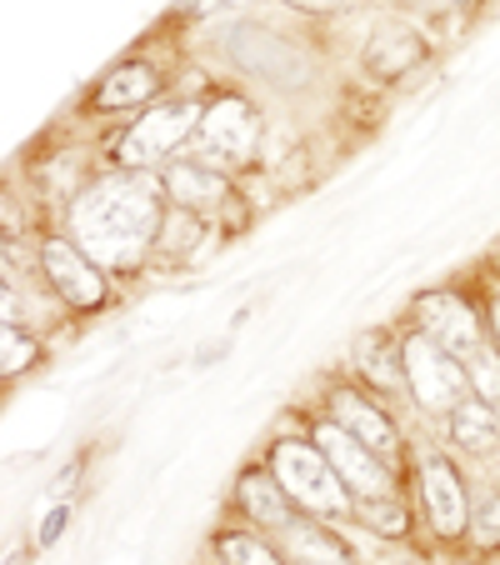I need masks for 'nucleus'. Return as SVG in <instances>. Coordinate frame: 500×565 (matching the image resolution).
Masks as SVG:
<instances>
[{
	"label": "nucleus",
	"instance_id": "obj_5",
	"mask_svg": "<svg viewBox=\"0 0 500 565\" xmlns=\"http://www.w3.org/2000/svg\"><path fill=\"white\" fill-rule=\"evenodd\" d=\"M225 51H231L235 65H245L251 75H260V81H270V86H306V55L296 51V45L286 41V35L266 31V25H251V21H235L231 31H225Z\"/></svg>",
	"mask_w": 500,
	"mask_h": 565
},
{
	"label": "nucleus",
	"instance_id": "obj_15",
	"mask_svg": "<svg viewBox=\"0 0 500 565\" xmlns=\"http://www.w3.org/2000/svg\"><path fill=\"white\" fill-rule=\"evenodd\" d=\"M156 90H160L156 65L126 61V65H116V71L100 81V90H96V100H91V106H96V110H140L146 100H156Z\"/></svg>",
	"mask_w": 500,
	"mask_h": 565
},
{
	"label": "nucleus",
	"instance_id": "obj_2",
	"mask_svg": "<svg viewBox=\"0 0 500 565\" xmlns=\"http://www.w3.org/2000/svg\"><path fill=\"white\" fill-rule=\"evenodd\" d=\"M270 476L286 486V495L310 515H345L355 511V495L345 491V480L326 460L316 440H280L270 450Z\"/></svg>",
	"mask_w": 500,
	"mask_h": 565
},
{
	"label": "nucleus",
	"instance_id": "obj_16",
	"mask_svg": "<svg viewBox=\"0 0 500 565\" xmlns=\"http://www.w3.org/2000/svg\"><path fill=\"white\" fill-rule=\"evenodd\" d=\"M235 501H241V511L251 515L256 525H266V531H286L290 525V495L286 486H280L276 476H260V470H251V476H241V486H235Z\"/></svg>",
	"mask_w": 500,
	"mask_h": 565
},
{
	"label": "nucleus",
	"instance_id": "obj_9",
	"mask_svg": "<svg viewBox=\"0 0 500 565\" xmlns=\"http://www.w3.org/2000/svg\"><path fill=\"white\" fill-rule=\"evenodd\" d=\"M201 140L225 166H251L260 146V120L245 96H215L201 116Z\"/></svg>",
	"mask_w": 500,
	"mask_h": 565
},
{
	"label": "nucleus",
	"instance_id": "obj_19",
	"mask_svg": "<svg viewBox=\"0 0 500 565\" xmlns=\"http://www.w3.org/2000/svg\"><path fill=\"white\" fill-rule=\"evenodd\" d=\"M466 375H470V391H476L480 401H490V406H496V401H500V345L496 341H480L476 351L466 355Z\"/></svg>",
	"mask_w": 500,
	"mask_h": 565
},
{
	"label": "nucleus",
	"instance_id": "obj_26",
	"mask_svg": "<svg viewBox=\"0 0 500 565\" xmlns=\"http://www.w3.org/2000/svg\"><path fill=\"white\" fill-rule=\"evenodd\" d=\"M191 15H211V11H241V6H256V0H181Z\"/></svg>",
	"mask_w": 500,
	"mask_h": 565
},
{
	"label": "nucleus",
	"instance_id": "obj_24",
	"mask_svg": "<svg viewBox=\"0 0 500 565\" xmlns=\"http://www.w3.org/2000/svg\"><path fill=\"white\" fill-rule=\"evenodd\" d=\"M470 541L480 545V551H496L500 545V495H486V501H480V511L470 515Z\"/></svg>",
	"mask_w": 500,
	"mask_h": 565
},
{
	"label": "nucleus",
	"instance_id": "obj_22",
	"mask_svg": "<svg viewBox=\"0 0 500 565\" xmlns=\"http://www.w3.org/2000/svg\"><path fill=\"white\" fill-rule=\"evenodd\" d=\"M201 241V215L185 211V205H175V211H166V221H160V241L156 250H166V256H185V250Z\"/></svg>",
	"mask_w": 500,
	"mask_h": 565
},
{
	"label": "nucleus",
	"instance_id": "obj_27",
	"mask_svg": "<svg viewBox=\"0 0 500 565\" xmlns=\"http://www.w3.org/2000/svg\"><path fill=\"white\" fill-rule=\"evenodd\" d=\"M65 521H71V511H65V505H61V511H51V515H45V525H41V545H51L55 535L65 531Z\"/></svg>",
	"mask_w": 500,
	"mask_h": 565
},
{
	"label": "nucleus",
	"instance_id": "obj_3",
	"mask_svg": "<svg viewBox=\"0 0 500 565\" xmlns=\"http://www.w3.org/2000/svg\"><path fill=\"white\" fill-rule=\"evenodd\" d=\"M201 116L205 110L195 106V100H166V106L146 110V116L116 140L120 171H156V166H171L175 150L201 130Z\"/></svg>",
	"mask_w": 500,
	"mask_h": 565
},
{
	"label": "nucleus",
	"instance_id": "obj_29",
	"mask_svg": "<svg viewBox=\"0 0 500 565\" xmlns=\"http://www.w3.org/2000/svg\"><path fill=\"white\" fill-rule=\"evenodd\" d=\"M6 565H25V555H21V551H11V555H6Z\"/></svg>",
	"mask_w": 500,
	"mask_h": 565
},
{
	"label": "nucleus",
	"instance_id": "obj_11",
	"mask_svg": "<svg viewBox=\"0 0 500 565\" xmlns=\"http://www.w3.org/2000/svg\"><path fill=\"white\" fill-rule=\"evenodd\" d=\"M415 320H421V331H426L430 341H440L450 355H460V361L486 341L476 310H470L456 290H430V296H421L415 300Z\"/></svg>",
	"mask_w": 500,
	"mask_h": 565
},
{
	"label": "nucleus",
	"instance_id": "obj_7",
	"mask_svg": "<svg viewBox=\"0 0 500 565\" xmlns=\"http://www.w3.org/2000/svg\"><path fill=\"white\" fill-rule=\"evenodd\" d=\"M316 440L326 450V460L336 466V476L345 480V491L355 501H371V495H391V470H385V456H375L365 440H355L341 420H320L316 426Z\"/></svg>",
	"mask_w": 500,
	"mask_h": 565
},
{
	"label": "nucleus",
	"instance_id": "obj_13",
	"mask_svg": "<svg viewBox=\"0 0 500 565\" xmlns=\"http://www.w3.org/2000/svg\"><path fill=\"white\" fill-rule=\"evenodd\" d=\"M330 420H341L355 440H365V446H371L375 456H385V460H391L395 446H401L395 420L385 416L381 406H371L365 395H355V391H336V395H330Z\"/></svg>",
	"mask_w": 500,
	"mask_h": 565
},
{
	"label": "nucleus",
	"instance_id": "obj_1",
	"mask_svg": "<svg viewBox=\"0 0 500 565\" xmlns=\"http://www.w3.org/2000/svg\"><path fill=\"white\" fill-rule=\"evenodd\" d=\"M160 185L146 171H110L71 201V241L106 270H136L160 241Z\"/></svg>",
	"mask_w": 500,
	"mask_h": 565
},
{
	"label": "nucleus",
	"instance_id": "obj_4",
	"mask_svg": "<svg viewBox=\"0 0 500 565\" xmlns=\"http://www.w3.org/2000/svg\"><path fill=\"white\" fill-rule=\"evenodd\" d=\"M401 355H405V375H411V395L415 406L430 411V416H450L470 395V375H466V361L450 355L440 341H430L426 331H415L401 341Z\"/></svg>",
	"mask_w": 500,
	"mask_h": 565
},
{
	"label": "nucleus",
	"instance_id": "obj_25",
	"mask_svg": "<svg viewBox=\"0 0 500 565\" xmlns=\"http://www.w3.org/2000/svg\"><path fill=\"white\" fill-rule=\"evenodd\" d=\"M290 11L300 15H336V11H351V6H361V0H286Z\"/></svg>",
	"mask_w": 500,
	"mask_h": 565
},
{
	"label": "nucleus",
	"instance_id": "obj_12",
	"mask_svg": "<svg viewBox=\"0 0 500 565\" xmlns=\"http://www.w3.org/2000/svg\"><path fill=\"white\" fill-rule=\"evenodd\" d=\"M160 185H166V195H171L175 205H185V211H195V215L231 201L225 171L221 166H205V160H171L166 175H160Z\"/></svg>",
	"mask_w": 500,
	"mask_h": 565
},
{
	"label": "nucleus",
	"instance_id": "obj_14",
	"mask_svg": "<svg viewBox=\"0 0 500 565\" xmlns=\"http://www.w3.org/2000/svg\"><path fill=\"white\" fill-rule=\"evenodd\" d=\"M280 551H286L290 565H355L351 545L341 541L336 531H326V525H310V521H290L286 531H280Z\"/></svg>",
	"mask_w": 500,
	"mask_h": 565
},
{
	"label": "nucleus",
	"instance_id": "obj_23",
	"mask_svg": "<svg viewBox=\"0 0 500 565\" xmlns=\"http://www.w3.org/2000/svg\"><path fill=\"white\" fill-rule=\"evenodd\" d=\"M221 561L225 565H280L260 535H221Z\"/></svg>",
	"mask_w": 500,
	"mask_h": 565
},
{
	"label": "nucleus",
	"instance_id": "obj_21",
	"mask_svg": "<svg viewBox=\"0 0 500 565\" xmlns=\"http://www.w3.org/2000/svg\"><path fill=\"white\" fill-rule=\"evenodd\" d=\"M41 361V345H35V335H25L21 326H0V371H6V381H15L21 371H31V365Z\"/></svg>",
	"mask_w": 500,
	"mask_h": 565
},
{
	"label": "nucleus",
	"instance_id": "obj_8",
	"mask_svg": "<svg viewBox=\"0 0 500 565\" xmlns=\"http://www.w3.org/2000/svg\"><path fill=\"white\" fill-rule=\"evenodd\" d=\"M421 61H426V31L415 21H405V15H381V21L371 25V41H365V51H361V65L371 81H385V86L405 81Z\"/></svg>",
	"mask_w": 500,
	"mask_h": 565
},
{
	"label": "nucleus",
	"instance_id": "obj_28",
	"mask_svg": "<svg viewBox=\"0 0 500 565\" xmlns=\"http://www.w3.org/2000/svg\"><path fill=\"white\" fill-rule=\"evenodd\" d=\"M415 6H426V11H450V6H466V0H415Z\"/></svg>",
	"mask_w": 500,
	"mask_h": 565
},
{
	"label": "nucleus",
	"instance_id": "obj_20",
	"mask_svg": "<svg viewBox=\"0 0 500 565\" xmlns=\"http://www.w3.org/2000/svg\"><path fill=\"white\" fill-rule=\"evenodd\" d=\"M355 521L365 525V531H375V535H405V505L395 501V495H371V501H355Z\"/></svg>",
	"mask_w": 500,
	"mask_h": 565
},
{
	"label": "nucleus",
	"instance_id": "obj_18",
	"mask_svg": "<svg viewBox=\"0 0 500 565\" xmlns=\"http://www.w3.org/2000/svg\"><path fill=\"white\" fill-rule=\"evenodd\" d=\"M355 365H361V375L375 385V391H385V395L411 391V375H405V355L395 351L385 335H365V341L355 345Z\"/></svg>",
	"mask_w": 500,
	"mask_h": 565
},
{
	"label": "nucleus",
	"instance_id": "obj_6",
	"mask_svg": "<svg viewBox=\"0 0 500 565\" xmlns=\"http://www.w3.org/2000/svg\"><path fill=\"white\" fill-rule=\"evenodd\" d=\"M41 270L51 280V290L65 300L71 310H100L110 300V280H106V266L86 256L75 241H45L41 246Z\"/></svg>",
	"mask_w": 500,
	"mask_h": 565
},
{
	"label": "nucleus",
	"instance_id": "obj_10",
	"mask_svg": "<svg viewBox=\"0 0 500 565\" xmlns=\"http://www.w3.org/2000/svg\"><path fill=\"white\" fill-rule=\"evenodd\" d=\"M421 501H426V521L436 535L456 541L470 531V495L460 470L446 456H421Z\"/></svg>",
	"mask_w": 500,
	"mask_h": 565
},
{
	"label": "nucleus",
	"instance_id": "obj_17",
	"mask_svg": "<svg viewBox=\"0 0 500 565\" xmlns=\"http://www.w3.org/2000/svg\"><path fill=\"white\" fill-rule=\"evenodd\" d=\"M450 440H456L460 450H470V456H486V450L500 446V416L490 401H460L456 411H450Z\"/></svg>",
	"mask_w": 500,
	"mask_h": 565
}]
</instances>
